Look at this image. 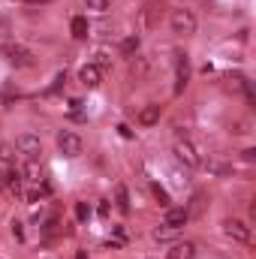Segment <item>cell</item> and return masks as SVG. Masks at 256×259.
<instances>
[{
    "mask_svg": "<svg viewBox=\"0 0 256 259\" xmlns=\"http://www.w3.org/2000/svg\"><path fill=\"white\" fill-rule=\"evenodd\" d=\"M0 58L9 61L12 66H18V69H30V66H36L33 52L24 49V46H0Z\"/></svg>",
    "mask_w": 256,
    "mask_h": 259,
    "instance_id": "cell-1",
    "label": "cell"
},
{
    "mask_svg": "<svg viewBox=\"0 0 256 259\" xmlns=\"http://www.w3.org/2000/svg\"><path fill=\"white\" fill-rule=\"evenodd\" d=\"M75 259H88V253H84V250H78V253H75Z\"/></svg>",
    "mask_w": 256,
    "mask_h": 259,
    "instance_id": "cell-32",
    "label": "cell"
},
{
    "mask_svg": "<svg viewBox=\"0 0 256 259\" xmlns=\"http://www.w3.org/2000/svg\"><path fill=\"white\" fill-rule=\"evenodd\" d=\"M12 235H15V238H18V241H21V238H24V229H21V223H18V220H15V223H12Z\"/></svg>",
    "mask_w": 256,
    "mask_h": 259,
    "instance_id": "cell-28",
    "label": "cell"
},
{
    "mask_svg": "<svg viewBox=\"0 0 256 259\" xmlns=\"http://www.w3.org/2000/svg\"><path fill=\"white\" fill-rule=\"evenodd\" d=\"M9 160H12V151L6 145H0V163H9Z\"/></svg>",
    "mask_w": 256,
    "mask_h": 259,
    "instance_id": "cell-27",
    "label": "cell"
},
{
    "mask_svg": "<svg viewBox=\"0 0 256 259\" xmlns=\"http://www.w3.org/2000/svg\"><path fill=\"white\" fill-rule=\"evenodd\" d=\"M69 30H72V36H75V39H84V36L91 33V24H88V18H84V15H75V18H72V24H69Z\"/></svg>",
    "mask_w": 256,
    "mask_h": 259,
    "instance_id": "cell-13",
    "label": "cell"
},
{
    "mask_svg": "<svg viewBox=\"0 0 256 259\" xmlns=\"http://www.w3.org/2000/svg\"><path fill=\"white\" fill-rule=\"evenodd\" d=\"M15 151H18L24 160H39L42 142H39V136H33V133H21V136L15 139Z\"/></svg>",
    "mask_w": 256,
    "mask_h": 259,
    "instance_id": "cell-4",
    "label": "cell"
},
{
    "mask_svg": "<svg viewBox=\"0 0 256 259\" xmlns=\"http://www.w3.org/2000/svg\"><path fill=\"white\" fill-rule=\"evenodd\" d=\"M46 196H49V187H46V184H39V187H33V190H27V193H24V199H27V202L33 205V202H42Z\"/></svg>",
    "mask_w": 256,
    "mask_h": 259,
    "instance_id": "cell-17",
    "label": "cell"
},
{
    "mask_svg": "<svg viewBox=\"0 0 256 259\" xmlns=\"http://www.w3.org/2000/svg\"><path fill=\"white\" fill-rule=\"evenodd\" d=\"M112 214V205L109 202H100V217H109Z\"/></svg>",
    "mask_w": 256,
    "mask_h": 259,
    "instance_id": "cell-29",
    "label": "cell"
},
{
    "mask_svg": "<svg viewBox=\"0 0 256 259\" xmlns=\"http://www.w3.org/2000/svg\"><path fill=\"white\" fill-rule=\"evenodd\" d=\"M160 115H163V109H160L157 103H148V106L139 112V124H142V127H154V124H160Z\"/></svg>",
    "mask_w": 256,
    "mask_h": 259,
    "instance_id": "cell-11",
    "label": "cell"
},
{
    "mask_svg": "<svg viewBox=\"0 0 256 259\" xmlns=\"http://www.w3.org/2000/svg\"><path fill=\"white\" fill-rule=\"evenodd\" d=\"M88 217H91V208H88L84 202H78V205H75V220H78V223H84Z\"/></svg>",
    "mask_w": 256,
    "mask_h": 259,
    "instance_id": "cell-22",
    "label": "cell"
},
{
    "mask_svg": "<svg viewBox=\"0 0 256 259\" xmlns=\"http://www.w3.org/2000/svg\"><path fill=\"white\" fill-rule=\"evenodd\" d=\"M169 24H172V33H178V36H193L196 33V15L190 9H172Z\"/></svg>",
    "mask_w": 256,
    "mask_h": 259,
    "instance_id": "cell-3",
    "label": "cell"
},
{
    "mask_svg": "<svg viewBox=\"0 0 256 259\" xmlns=\"http://www.w3.org/2000/svg\"><path fill=\"white\" fill-rule=\"evenodd\" d=\"M118 130H121V136H124V139H130V136H133V130H130L127 124H121V127H118Z\"/></svg>",
    "mask_w": 256,
    "mask_h": 259,
    "instance_id": "cell-30",
    "label": "cell"
},
{
    "mask_svg": "<svg viewBox=\"0 0 256 259\" xmlns=\"http://www.w3.org/2000/svg\"><path fill=\"white\" fill-rule=\"evenodd\" d=\"M78 81H81L84 88H100V84H103V72L94 64H84L78 69Z\"/></svg>",
    "mask_w": 256,
    "mask_h": 259,
    "instance_id": "cell-10",
    "label": "cell"
},
{
    "mask_svg": "<svg viewBox=\"0 0 256 259\" xmlns=\"http://www.w3.org/2000/svg\"><path fill=\"white\" fill-rule=\"evenodd\" d=\"M24 3H27V6H46L49 0H24Z\"/></svg>",
    "mask_w": 256,
    "mask_h": 259,
    "instance_id": "cell-31",
    "label": "cell"
},
{
    "mask_svg": "<svg viewBox=\"0 0 256 259\" xmlns=\"http://www.w3.org/2000/svg\"><path fill=\"white\" fill-rule=\"evenodd\" d=\"M175 157L184 163V166H190V169H196V166H202V157L196 154V148H193L187 139H178L175 142Z\"/></svg>",
    "mask_w": 256,
    "mask_h": 259,
    "instance_id": "cell-7",
    "label": "cell"
},
{
    "mask_svg": "<svg viewBox=\"0 0 256 259\" xmlns=\"http://www.w3.org/2000/svg\"><path fill=\"white\" fill-rule=\"evenodd\" d=\"M169 259H196V244H193V241H178V244H172Z\"/></svg>",
    "mask_w": 256,
    "mask_h": 259,
    "instance_id": "cell-12",
    "label": "cell"
},
{
    "mask_svg": "<svg viewBox=\"0 0 256 259\" xmlns=\"http://www.w3.org/2000/svg\"><path fill=\"white\" fill-rule=\"evenodd\" d=\"M160 15H163V3L160 0H148L145 9H142V27L145 30H154L160 24Z\"/></svg>",
    "mask_w": 256,
    "mask_h": 259,
    "instance_id": "cell-8",
    "label": "cell"
},
{
    "mask_svg": "<svg viewBox=\"0 0 256 259\" xmlns=\"http://www.w3.org/2000/svg\"><path fill=\"white\" fill-rule=\"evenodd\" d=\"M97 69H100V72H106V69H109V66H112V58H109V55H97Z\"/></svg>",
    "mask_w": 256,
    "mask_h": 259,
    "instance_id": "cell-23",
    "label": "cell"
},
{
    "mask_svg": "<svg viewBox=\"0 0 256 259\" xmlns=\"http://www.w3.org/2000/svg\"><path fill=\"white\" fill-rule=\"evenodd\" d=\"M247 84H250V81H247L241 72H229V75H226V88H229L232 94H244V88H247Z\"/></svg>",
    "mask_w": 256,
    "mask_h": 259,
    "instance_id": "cell-14",
    "label": "cell"
},
{
    "mask_svg": "<svg viewBox=\"0 0 256 259\" xmlns=\"http://www.w3.org/2000/svg\"><path fill=\"white\" fill-rule=\"evenodd\" d=\"M58 148H61L64 157H78L81 148H84V142H81L78 133H72V130H61V133H58Z\"/></svg>",
    "mask_w": 256,
    "mask_h": 259,
    "instance_id": "cell-5",
    "label": "cell"
},
{
    "mask_svg": "<svg viewBox=\"0 0 256 259\" xmlns=\"http://www.w3.org/2000/svg\"><path fill=\"white\" fill-rule=\"evenodd\" d=\"M205 205H208V196L196 193V196H193V202H190V205H184V208H187V214H190V217H199V214L205 211Z\"/></svg>",
    "mask_w": 256,
    "mask_h": 259,
    "instance_id": "cell-16",
    "label": "cell"
},
{
    "mask_svg": "<svg viewBox=\"0 0 256 259\" xmlns=\"http://www.w3.org/2000/svg\"><path fill=\"white\" fill-rule=\"evenodd\" d=\"M115 202H118V211H121V214H130V211H133V205H130V193H127L124 184L115 187Z\"/></svg>",
    "mask_w": 256,
    "mask_h": 259,
    "instance_id": "cell-15",
    "label": "cell"
},
{
    "mask_svg": "<svg viewBox=\"0 0 256 259\" xmlns=\"http://www.w3.org/2000/svg\"><path fill=\"white\" fill-rule=\"evenodd\" d=\"M84 6L94 9V12H106V9L112 6V0H84Z\"/></svg>",
    "mask_w": 256,
    "mask_h": 259,
    "instance_id": "cell-20",
    "label": "cell"
},
{
    "mask_svg": "<svg viewBox=\"0 0 256 259\" xmlns=\"http://www.w3.org/2000/svg\"><path fill=\"white\" fill-rule=\"evenodd\" d=\"M241 160H244V163H256V148H247V151H241Z\"/></svg>",
    "mask_w": 256,
    "mask_h": 259,
    "instance_id": "cell-25",
    "label": "cell"
},
{
    "mask_svg": "<svg viewBox=\"0 0 256 259\" xmlns=\"http://www.w3.org/2000/svg\"><path fill=\"white\" fill-rule=\"evenodd\" d=\"M139 46H142L139 36H127V39L121 42V52H124V55H133V52H139Z\"/></svg>",
    "mask_w": 256,
    "mask_h": 259,
    "instance_id": "cell-19",
    "label": "cell"
},
{
    "mask_svg": "<svg viewBox=\"0 0 256 259\" xmlns=\"http://www.w3.org/2000/svg\"><path fill=\"white\" fill-rule=\"evenodd\" d=\"M223 232H226V238H232L235 244H253V229H250L244 220H235V217L223 220Z\"/></svg>",
    "mask_w": 256,
    "mask_h": 259,
    "instance_id": "cell-2",
    "label": "cell"
},
{
    "mask_svg": "<svg viewBox=\"0 0 256 259\" xmlns=\"http://www.w3.org/2000/svg\"><path fill=\"white\" fill-rule=\"evenodd\" d=\"M175 232H178V229H172V226H163V229H154V238H157V241H169Z\"/></svg>",
    "mask_w": 256,
    "mask_h": 259,
    "instance_id": "cell-21",
    "label": "cell"
},
{
    "mask_svg": "<svg viewBox=\"0 0 256 259\" xmlns=\"http://www.w3.org/2000/svg\"><path fill=\"white\" fill-rule=\"evenodd\" d=\"M9 190V169H0V193Z\"/></svg>",
    "mask_w": 256,
    "mask_h": 259,
    "instance_id": "cell-24",
    "label": "cell"
},
{
    "mask_svg": "<svg viewBox=\"0 0 256 259\" xmlns=\"http://www.w3.org/2000/svg\"><path fill=\"white\" fill-rule=\"evenodd\" d=\"M151 193H154V199H157V202H160L163 208H169V205H172V202H169V193H166V190H163L160 184H151Z\"/></svg>",
    "mask_w": 256,
    "mask_h": 259,
    "instance_id": "cell-18",
    "label": "cell"
},
{
    "mask_svg": "<svg viewBox=\"0 0 256 259\" xmlns=\"http://www.w3.org/2000/svg\"><path fill=\"white\" fill-rule=\"evenodd\" d=\"M187 220H190V214H187V208H184V205H178V208H175V205H169V208H166V217H163V226L181 229Z\"/></svg>",
    "mask_w": 256,
    "mask_h": 259,
    "instance_id": "cell-9",
    "label": "cell"
},
{
    "mask_svg": "<svg viewBox=\"0 0 256 259\" xmlns=\"http://www.w3.org/2000/svg\"><path fill=\"white\" fill-rule=\"evenodd\" d=\"M190 81V58L187 52H175V94H184Z\"/></svg>",
    "mask_w": 256,
    "mask_h": 259,
    "instance_id": "cell-6",
    "label": "cell"
},
{
    "mask_svg": "<svg viewBox=\"0 0 256 259\" xmlns=\"http://www.w3.org/2000/svg\"><path fill=\"white\" fill-rule=\"evenodd\" d=\"M9 33H12V27H9V21H6V18H0V39H6Z\"/></svg>",
    "mask_w": 256,
    "mask_h": 259,
    "instance_id": "cell-26",
    "label": "cell"
}]
</instances>
